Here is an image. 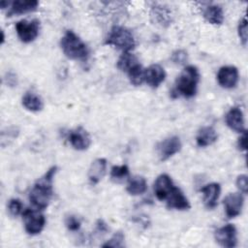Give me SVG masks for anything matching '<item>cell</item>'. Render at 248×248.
Segmentation results:
<instances>
[{
  "label": "cell",
  "instance_id": "obj_1",
  "mask_svg": "<svg viewBox=\"0 0 248 248\" xmlns=\"http://www.w3.org/2000/svg\"><path fill=\"white\" fill-rule=\"evenodd\" d=\"M57 171V167L53 166L42 176L33 186L29 194L32 204L40 210L46 209L52 198V180Z\"/></svg>",
  "mask_w": 248,
  "mask_h": 248
},
{
  "label": "cell",
  "instance_id": "obj_2",
  "mask_svg": "<svg viewBox=\"0 0 248 248\" xmlns=\"http://www.w3.org/2000/svg\"><path fill=\"white\" fill-rule=\"evenodd\" d=\"M60 46L63 53L72 60H85L89 49L85 43L73 31L68 30L61 38Z\"/></svg>",
  "mask_w": 248,
  "mask_h": 248
},
{
  "label": "cell",
  "instance_id": "obj_3",
  "mask_svg": "<svg viewBox=\"0 0 248 248\" xmlns=\"http://www.w3.org/2000/svg\"><path fill=\"white\" fill-rule=\"evenodd\" d=\"M199 81L200 73L198 68L193 65L186 66L176 79L175 91L179 95L191 98L197 92Z\"/></svg>",
  "mask_w": 248,
  "mask_h": 248
},
{
  "label": "cell",
  "instance_id": "obj_4",
  "mask_svg": "<svg viewBox=\"0 0 248 248\" xmlns=\"http://www.w3.org/2000/svg\"><path fill=\"white\" fill-rule=\"evenodd\" d=\"M105 44L113 46L123 52H129L136 46L132 32L126 27L119 25H115L110 29Z\"/></svg>",
  "mask_w": 248,
  "mask_h": 248
},
{
  "label": "cell",
  "instance_id": "obj_5",
  "mask_svg": "<svg viewBox=\"0 0 248 248\" xmlns=\"http://www.w3.org/2000/svg\"><path fill=\"white\" fill-rule=\"evenodd\" d=\"M22 219L24 222V228L28 234L35 235L40 233L46 224V218L38 210L26 208L22 212Z\"/></svg>",
  "mask_w": 248,
  "mask_h": 248
},
{
  "label": "cell",
  "instance_id": "obj_6",
  "mask_svg": "<svg viewBox=\"0 0 248 248\" xmlns=\"http://www.w3.org/2000/svg\"><path fill=\"white\" fill-rule=\"evenodd\" d=\"M40 21L37 19H22L16 24V31L19 40L23 43L33 42L39 35Z\"/></svg>",
  "mask_w": 248,
  "mask_h": 248
},
{
  "label": "cell",
  "instance_id": "obj_7",
  "mask_svg": "<svg viewBox=\"0 0 248 248\" xmlns=\"http://www.w3.org/2000/svg\"><path fill=\"white\" fill-rule=\"evenodd\" d=\"M181 147L182 144L180 139L176 136H172L160 141L156 146V150L159 159L161 161H166L172 157L177 152H179Z\"/></svg>",
  "mask_w": 248,
  "mask_h": 248
},
{
  "label": "cell",
  "instance_id": "obj_8",
  "mask_svg": "<svg viewBox=\"0 0 248 248\" xmlns=\"http://www.w3.org/2000/svg\"><path fill=\"white\" fill-rule=\"evenodd\" d=\"M216 242L225 248H233L237 244L236 229L232 224H227L214 232Z\"/></svg>",
  "mask_w": 248,
  "mask_h": 248
},
{
  "label": "cell",
  "instance_id": "obj_9",
  "mask_svg": "<svg viewBox=\"0 0 248 248\" xmlns=\"http://www.w3.org/2000/svg\"><path fill=\"white\" fill-rule=\"evenodd\" d=\"M225 213L228 218H234L238 216L243 207L244 198L242 193H231L226 196L223 201Z\"/></svg>",
  "mask_w": 248,
  "mask_h": 248
},
{
  "label": "cell",
  "instance_id": "obj_10",
  "mask_svg": "<svg viewBox=\"0 0 248 248\" xmlns=\"http://www.w3.org/2000/svg\"><path fill=\"white\" fill-rule=\"evenodd\" d=\"M150 18L154 24L166 28L172 22V14L168 7L155 4L151 7Z\"/></svg>",
  "mask_w": 248,
  "mask_h": 248
},
{
  "label": "cell",
  "instance_id": "obj_11",
  "mask_svg": "<svg viewBox=\"0 0 248 248\" xmlns=\"http://www.w3.org/2000/svg\"><path fill=\"white\" fill-rule=\"evenodd\" d=\"M218 83L226 89L233 88L238 81V71L234 66L221 67L217 74Z\"/></svg>",
  "mask_w": 248,
  "mask_h": 248
},
{
  "label": "cell",
  "instance_id": "obj_12",
  "mask_svg": "<svg viewBox=\"0 0 248 248\" xmlns=\"http://www.w3.org/2000/svg\"><path fill=\"white\" fill-rule=\"evenodd\" d=\"M69 141L75 149L86 150L91 144V138L84 128L78 127L69 134Z\"/></svg>",
  "mask_w": 248,
  "mask_h": 248
},
{
  "label": "cell",
  "instance_id": "obj_13",
  "mask_svg": "<svg viewBox=\"0 0 248 248\" xmlns=\"http://www.w3.org/2000/svg\"><path fill=\"white\" fill-rule=\"evenodd\" d=\"M166 78V72L159 64H152L144 70V80L152 87L157 88Z\"/></svg>",
  "mask_w": 248,
  "mask_h": 248
},
{
  "label": "cell",
  "instance_id": "obj_14",
  "mask_svg": "<svg viewBox=\"0 0 248 248\" xmlns=\"http://www.w3.org/2000/svg\"><path fill=\"white\" fill-rule=\"evenodd\" d=\"M166 201L169 208H174L177 210H187L191 207L190 202L183 194V192L175 186H173L170 193L168 195Z\"/></svg>",
  "mask_w": 248,
  "mask_h": 248
},
{
  "label": "cell",
  "instance_id": "obj_15",
  "mask_svg": "<svg viewBox=\"0 0 248 248\" xmlns=\"http://www.w3.org/2000/svg\"><path fill=\"white\" fill-rule=\"evenodd\" d=\"M225 121L228 127L237 133L246 132L244 125V117L243 112L239 108H232L225 116Z\"/></svg>",
  "mask_w": 248,
  "mask_h": 248
},
{
  "label": "cell",
  "instance_id": "obj_16",
  "mask_svg": "<svg viewBox=\"0 0 248 248\" xmlns=\"http://www.w3.org/2000/svg\"><path fill=\"white\" fill-rule=\"evenodd\" d=\"M173 182L170 175L160 174L154 182V193L159 201H165L173 188Z\"/></svg>",
  "mask_w": 248,
  "mask_h": 248
},
{
  "label": "cell",
  "instance_id": "obj_17",
  "mask_svg": "<svg viewBox=\"0 0 248 248\" xmlns=\"http://www.w3.org/2000/svg\"><path fill=\"white\" fill-rule=\"evenodd\" d=\"M203 196V202L207 208H214L217 205L218 199L221 193V186L219 183L212 182L201 189Z\"/></svg>",
  "mask_w": 248,
  "mask_h": 248
},
{
  "label": "cell",
  "instance_id": "obj_18",
  "mask_svg": "<svg viewBox=\"0 0 248 248\" xmlns=\"http://www.w3.org/2000/svg\"><path fill=\"white\" fill-rule=\"evenodd\" d=\"M107 160L104 158H98L94 160L88 170V179L91 184L99 183L106 174Z\"/></svg>",
  "mask_w": 248,
  "mask_h": 248
},
{
  "label": "cell",
  "instance_id": "obj_19",
  "mask_svg": "<svg viewBox=\"0 0 248 248\" xmlns=\"http://www.w3.org/2000/svg\"><path fill=\"white\" fill-rule=\"evenodd\" d=\"M39 6V2L37 0H16L11 4V8L8 12V16H16V15H23L26 13H30L35 11Z\"/></svg>",
  "mask_w": 248,
  "mask_h": 248
},
{
  "label": "cell",
  "instance_id": "obj_20",
  "mask_svg": "<svg viewBox=\"0 0 248 248\" xmlns=\"http://www.w3.org/2000/svg\"><path fill=\"white\" fill-rule=\"evenodd\" d=\"M204 19L213 25H221L224 21V13L222 8L216 4H209L202 9Z\"/></svg>",
  "mask_w": 248,
  "mask_h": 248
},
{
  "label": "cell",
  "instance_id": "obj_21",
  "mask_svg": "<svg viewBox=\"0 0 248 248\" xmlns=\"http://www.w3.org/2000/svg\"><path fill=\"white\" fill-rule=\"evenodd\" d=\"M217 138L218 135L213 127L204 126L199 130L196 137V141L200 147H205L213 144L217 140Z\"/></svg>",
  "mask_w": 248,
  "mask_h": 248
},
{
  "label": "cell",
  "instance_id": "obj_22",
  "mask_svg": "<svg viewBox=\"0 0 248 248\" xmlns=\"http://www.w3.org/2000/svg\"><path fill=\"white\" fill-rule=\"evenodd\" d=\"M21 103H22V106L27 110H30L33 112L41 111L44 108V104L41 97H39L37 94L33 92L25 93L24 96L22 97Z\"/></svg>",
  "mask_w": 248,
  "mask_h": 248
},
{
  "label": "cell",
  "instance_id": "obj_23",
  "mask_svg": "<svg viewBox=\"0 0 248 248\" xmlns=\"http://www.w3.org/2000/svg\"><path fill=\"white\" fill-rule=\"evenodd\" d=\"M147 189V182L142 176L132 177L126 187L127 192L132 196H138L143 194Z\"/></svg>",
  "mask_w": 248,
  "mask_h": 248
},
{
  "label": "cell",
  "instance_id": "obj_24",
  "mask_svg": "<svg viewBox=\"0 0 248 248\" xmlns=\"http://www.w3.org/2000/svg\"><path fill=\"white\" fill-rule=\"evenodd\" d=\"M138 58L135 54L129 52H123L117 61V68L122 72H128L136 64H138Z\"/></svg>",
  "mask_w": 248,
  "mask_h": 248
},
{
  "label": "cell",
  "instance_id": "obj_25",
  "mask_svg": "<svg viewBox=\"0 0 248 248\" xmlns=\"http://www.w3.org/2000/svg\"><path fill=\"white\" fill-rule=\"evenodd\" d=\"M127 74H128L130 82L135 86H139L144 81V69L140 63L136 64L133 68H131L127 72Z\"/></svg>",
  "mask_w": 248,
  "mask_h": 248
},
{
  "label": "cell",
  "instance_id": "obj_26",
  "mask_svg": "<svg viewBox=\"0 0 248 248\" xmlns=\"http://www.w3.org/2000/svg\"><path fill=\"white\" fill-rule=\"evenodd\" d=\"M129 174V168L126 165L113 166L110 170V177L115 182H120Z\"/></svg>",
  "mask_w": 248,
  "mask_h": 248
},
{
  "label": "cell",
  "instance_id": "obj_27",
  "mask_svg": "<svg viewBox=\"0 0 248 248\" xmlns=\"http://www.w3.org/2000/svg\"><path fill=\"white\" fill-rule=\"evenodd\" d=\"M124 233L122 232H115L109 240H108L105 244H103V247H112V248H120L124 246Z\"/></svg>",
  "mask_w": 248,
  "mask_h": 248
},
{
  "label": "cell",
  "instance_id": "obj_28",
  "mask_svg": "<svg viewBox=\"0 0 248 248\" xmlns=\"http://www.w3.org/2000/svg\"><path fill=\"white\" fill-rule=\"evenodd\" d=\"M8 210L12 216H17L22 212V202L18 199H12L8 203Z\"/></svg>",
  "mask_w": 248,
  "mask_h": 248
},
{
  "label": "cell",
  "instance_id": "obj_29",
  "mask_svg": "<svg viewBox=\"0 0 248 248\" xmlns=\"http://www.w3.org/2000/svg\"><path fill=\"white\" fill-rule=\"evenodd\" d=\"M237 31H238V36L240 38L241 43L243 44V46H246L248 32H247V19H246L245 16L239 21V24H238V27H237Z\"/></svg>",
  "mask_w": 248,
  "mask_h": 248
},
{
  "label": "cell",
  "instance_id": "obj_30",
  "mask_svg": "<svg viewBox=\"0 0 248 248\" xmlns=\"http://www.w3.org/2000/svg\"><path fill=\"white\" fill-rule=\"evenodd\" d=\"M65 225L69 231L76 232L80 228V221L75 215H69L65 219Z\"/></svg>",
  "mask_w": 248,
  "mask_h": 248
},
{
  "label": "cell",
  "instance_id": "obj_31",
  "mask_svg": "<svg viewBox=\"0 0 248 248\" xmlns=\"http://www.w3.org/2000/svg\"><path fill=\"white\" fill-rule=\"evenodd\" d=\"M170 59L175 64H184L187 61V52L182 49H177L172 52Z\"/></svg>",
  "mask_w": 248,
  "mask_h": 248
},
{
  "label": "cell",
  "instance_id": "obj_32",
  "mask_svg": "<svg viewBox=\"0 0 248 248\" xmlns=\"http://www.w3.org/2000/svg\"><path fill=\"white\" fill-rule=\"evenodd\" d=\"M236 186L242 194H247L248 192V181L246 174H240L236 178Z\"/></svg>",
  "mask_w": 248,
  "mask_h": 248
},
{
  "label": "cell",
  "instance_id": "obj_33",
  "mask_svg": "<svg viewBox=\"0 0 248 248\" xmlns=\"http://www.w3.org/2000/svg\"><path fill=\"white\" fill-rule=\"evenodd\" d=\"M237 146L240 150H246L247 149V135L246 132L242 133V136L237 140Z\"/></svg>",
  "mask_w": 248,
  "mask_h": 248
},
{
  "label": "cell",
  "instance_id": "obj_34",
  "mask_svg": "<svg viewBox=\"0 0 248 248\" xmlns=\"http://www.w3.org/2000/svg\"><path fill=\"white\" fill-rule=\"evenodd\" d=\"M5 79L7 80V84H9L10 86H16V76L14 73H7V78H5Z\"/></svg>",
  "mask_w": 248,
  "mask_h": 248
},
{
  "label": "cell",
  "instance_id": "obj_35",
  "mask_svg": "<svg viewBox=\"0 0 248 248\" xmlns=\"http://www.w3.org/2000/svg\"><path fill=\"white\" fill-rule=\"evenodd\" d=\"M1 36H2V37H1V44H3V43H4V40H5V39H4L5 37H4V32H3V30L1 31Z\"/></svg>",
  "mask_w": 248,
  "mask_h": 248
}]
</instances>
